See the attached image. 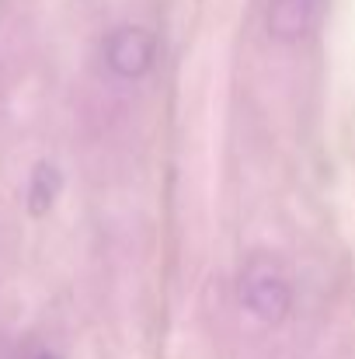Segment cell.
<instances>
[{
    "label": "cell",
    "instance_id": "cell-1",
    "mask_svg": "<svg viewBox=\"0 0 355 359\" xmlns=\"http://www.w3.org/2000/svg\"><path fill=\"white\" fill-rule=\"evenodd\" d=\"M240 304L265 325H279L289 318L293 311V286L286 279V272L268 262V258H254L244 276H240Z\"/></svg>",
    "mask_w": 355,
    "mask_h": 359
},
{
    "label": "cell",
    "instance_id": "cell-2",
    "mask_svg": "<svg viewBox=\"0 0 355 359\" xmlns=\"http://www.w3.org/2000/svg\"><path fill=\"white\" fill-rule=\"evenodd\" d=\"M157 60V42L146 28L139 25H122L109 32L105 39V63L118 81H139L153 70Z\"/></svg>",
    "mask_w": 355,
    "mask_h": 359
},
{
    "label": "cell",
    "instance_id": "cell-3",
    "mask_svg": "<svg viewBox=\"0 0 355 359\" xmlns=\"http://www.w3.org/2000/svg\"><path fill=\"white\" fill-rule=\"evenodd\" d=\"M324 0H272L268 14H265V28L268 39L282 42V46H296L303 39H310L324 18Z\"/></svg>",
    "mask_w": 355,
    "mask_h": 359
},
{
    "label": "cell",
    "instance_id": "cell-4",
    "mask_svg": "<svg viewBox=\"0 0 355 359\" xmlns=\"http://www.w3.org/2000/svg\"><path fill=\"white\" fill-rule=\"evenodd\" d=\"M60 189H63L60 168L49 164V161H39L35 171H32V182H28V213H32V217L49 213L53 203H56V196H60Z\"/></svg>",
    "mask_w": 355,
    "mask_h": 359
},
{
    "label": "cell",
    "instance_id": "cell-5",
    "mask_svg": "<svg viewBox=\"0 0 355 359\" xmlns=\"http://www.w3.org/2000/svg\"><path fill=\"white\" fill-rule=\"evenodd\" d=\"M35 359H53V356H46V353H39V356H35Z\"/></svg>",
    "mask_w": 355,
    "mask_h": 359
}]
</instances>
